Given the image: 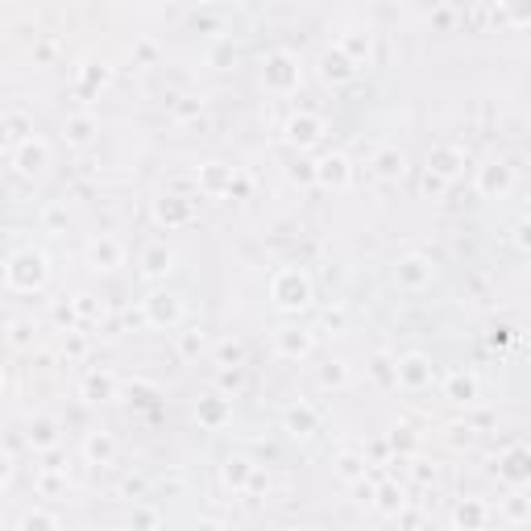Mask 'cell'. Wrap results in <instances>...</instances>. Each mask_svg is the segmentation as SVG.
Here are the masks:
<instances>
[{"label":"cell","instance_id":"7","mask_svg":"<svg viewBox=\"0 0 531 531\" xmlns=\"http://www.w3.org/2000/svg\"><path fill=\"white\" fill-rule=\"evenodd\" d=\"M515 191V166L502 158H490L486 166H477V196L486 199H507Z\"/></svg>","mask_w":531,"mask_h":531},{"label":"cell","instance_id":"22","mask_svg":"<svg viewBox=\"0 0 531 531\" xmlns=\"http://www.w3.org/2000/svg\"><path fill=\"white\" fill-rule=\"evenodd\" d=\"M315 428H320V412H315L312 403H291L287 412H282V432L287 436H312Z\"/></svg>","mask_w":531,"mask_h":531},{"label":"cell","instance_id":"47","mask_svg":"<svg viewBox=\"0 0 531 531\" xmlns=\"http://www.w3.org/2000/svg\"><path fill=\"white\" fill-rule=\"evenodd\" d=\"M120 499H129V502H141V499H146V477H137V473H133V477H125V482H120Z\"/></svg>","mask_w":531,"mask_h":531},{"label":"cell","instance_id":"54","mask_svg":"<svg viewBox=\"0 0 531 531\" xmlns=\"http://www.w3.org/2000/svg\"><path fill=\"white\" fill-rule=\"evenodd\" d=\"M133 523H146V527H154V523H163V519H158L154 510H137V515H133Z\"/></svg>","mask_w":531,"mask_h":531},{"label":"cell","instance_id":"19","mask_svg":"<svg viewBox=\"0 0 531 531\" xmlns=\"http://www.w3.org/2000/svg\"><path fill=\"white\" fill-rule=\"evenodd\" d=\"M369 171H374V179H382V183H399L403 174H407V154H403L399 146H378L374 158H369Z\"/></svg>","mask_w":531,"mask_h":531},{"label":"cell","instance_id":"37","mask_svg":"<svg viewBox=\"0 0 531 531\" xmlns=\"http://www.w3.org/2000/svg\"><path fill=\"white\" fill-rule=\"evenodd\" d=\"M494 17H502L507 25L523 30V25H531V0H499V9H494Z\"/></svg>","mask_w":531,"mask_h":531},{"label":"cell","instance_id":"27","mask_svg":"<svg viewBox=\"0 0 531 531\" xmlns=\"http://www.w3.org/2000/svg\"><path fill=\"white\" fill-rule=\"evenodd\" d=\"M84 461L87 465H112V461H117V436L112 432H87L84 436Z\"/></svg>","mask_w":531,"mask_h":531},{"label":"cell","instance_id":"51","mask_svg":"<svg viewBox=\"0 0 531 531\" xmlns=\"http://www.w3.org/2000/svg\"><path fill=\"white\" fill-rule=\"evenodd\" d=\"M199 112H204V104H199V100H179V104H174V117H199Z\"/></svg>","mask_w":531,"mask_h":531},{"label":"cell","instance_id":"28","mask_svg":"<svg viewBox=\"0 0 531 531\" xmlns=\"http://www.w3.org/2000/svg\"><path fill=\"white\" fill-rule=\"evenodd\" d=\"M112 84V66L109 63H84L79 66V75H75V96H96L100 87H109Z\"/></svg>","mask_w":531,"mask_h":531},{"label":"cell","instance_id":"23","mask_svg":"<svg viewBox=\"0 0 531 531\" xmlns=\"http://www.w3.org/2000/svg\"><path fill=\"white\" fill-rule=\"evenodd\" d=\"M96 133H100V120L92 117V112H79V117L63 120V141L71 150H87V146L96 141Z\"/></svg>","mask_w":531,"mask_h":531},{"label":"cell","instance_id":"15","mask_svg":"<svg viewBox=\"0 0 531 531\" xmlns=\"http://www.w3.org/2000/svg\"><path fill=\"white\" fill-rule=\"evenodd\" d=\"M358 71H361V66L353 63V58H349L341 46H332V50H324V55H320V79H324V84H332V87L353 84V79H358Z\"/></svg>","mask_w":531,"mask_h":531},{"label":"cell","instance_id":"52","mask_svg":"<svg viewBox=\"0 0 531 531\" xmlns=\"http://www.w3.org/2000/svg\"><path fill=\"white\" fill-rule=\"evenodd\" d=\"M432 25H436L440 33H448V30H453V9H436V13H432Z\"/></svg>","mask_w":531,"mask_h":531},{"label":"cell","instance_id":"31","mask_svg":"<svg viewBox=\"0 0 531 531\" xmlns=\"http://www.w3.org/2000/svg\"><path fill=\"white\" fill-rule=\"evenodd\" d=\"M245 358H250V349H245L241 336H220L217 345H212V361L217 366H245Z\"/></svg>","mask_w":531,"mask_h":531},{"label":"cell","instance_id":"24","mask_svg":"<svg viewBox=\"0 0 531 531\" xmlns=\"http://www.w3.org/2000/svg\"><path fill=\"white\" fill-rule=\"evenodd\" d=\"M407 507V490L394 482V477H382L378 490H374V510L382 519H399V510Z\"/></svg>","mask_w":531,"mask_h":531},{"label":"cell","instance_id":"29","mask_svg":"<svg viewBox=\"0 0 531 531\" xmlns=\"http://www.w3.org/2000/svg\"><path fill=\"white\" fill-rule=\"evenodd\" d=\"M30 448L33 453H50V448H58V423L50 420V415H38V420L30 423Z\"/></svg>","mask_w":531,"mask_h":531},{"label":"cell","instance_id":"39","mask_svg":"<svg viewBox=\"0 0 531 531\" xmlns=\"http://www.w3.org/2000/svg\"><path fill=\"white\" fill-rule=\"evenodd\" d=\"M33 336H38V324H33V320H25V315L9 320V345L17 349V353H25V349L33 345Z\"/></svg>","mask_w":531,"mask_h":531},{"label":"cell","instance_id":"1","mask_svg":"<svg viewBox=\"0 0 531 531\" xmlns=\"http://www.w3.org/2000/svg\"><path fill=\"white\" fill-rule=\"evenodd\" d=\"M46 279H50V258L42 250H17L4 266V287L17 295H33L42 291Z\"/></svg>","mask_w":531,"mask_h":531},{"label":"cell","instance_id":"30","mask_svg":"<svg viewBox=\"0 0 531 531\" xmlns=\"http://www.w3.org/2000/svg\"><path fill=\"white\" fill-rule=\"evenodd\" d=\"M369 378L378 382L382 391H399V358H391V353H374V361H369Z\"/></svg>","mask_w":531,"mask_h":531},{"label":"cell","instance_id":"21","mask_svg":"<svg viewBox=\"0 0 531 531\" xmlns=\"http://www.w3.org/2000/svg\"><path fill=\"white\" fill-rule=\"evenodd\" d=\"M120 391V382L112 369H92V374H84V382H79V394H84L87 403H112Z\"/></svg>","mask_w":531,"mask_h":531},{"label":"cell","instance_id":"33","mask_svg":"<svg viewBox=\"0 0 531 531\" xmlns=\"http://www.w3.org/2000/svg\"><path fill=\"white\" fill-rule=\"evenodd\" d=\"M30 137H33V120L22 117V112H4V150H17Z\"/></svg>","mask_w":531,"mask_h":531},{"label":"cell","instance_id":"6","mask_svg":"<svg viewBox=\"0 0 531 531\" xmlns=\"http://www.w3.org/2000/svg\"><path fill=\"white\" fill-rule=\"evenodd\" d=\"M9 163L22 179H38V174L50 171V141H42V137L22 141L17 150H9Z\"/></svg>","mask_w":531,"mask_h":531},{"label":"cell","instance_id":"13","mask_svg":"<svg viewBox=\"0 0 531 531\" xmlns=\"http://www.w3.org/2000/svg\"><path fill=\"white\" fill-rule=\"evenodd\" d=\"M274 349H279V358H287V361H304L315 349V328H295V324L279 328V332H274Z\"/></svg>","mask_w":531,"mask_h":531},{"label":"cell","instance_id":"35","mask_svg":"<svg viewBox=\"0 0 531 531\" xmlns=\"http://www.w3.org/2000/svg\"><path fill=\"white\" fill-rule=\"evenodd\" d=\"M366 473H369V465H366V456H361V453L345 448V453L336 456V477H341V482H349V486H353V482H361Z\"/></svg>","mask_w":531,"mask_h":531},{"label":"cell","instance_id":"46","mask_svg":"<svg viewBox=\"0 0 531 531\" xmlns=\"http://www.w3.org/2000/svg\"><path fill=\"white\" fill-rule=\"evenodd\" d=\"M345 324H349V312H345V307H341V304H336V307H328V312L324 315H320V328H324V332H345Z\"/></svg>","mask_w":531,"mask_h":531},{"label":"cell","instance_id":"8","mask_svg":"<svg viewBox=\"0 0 531 531\" xmlns=\"http://www.w3.org/2000/svg\"><path fill=\"white\" fill-rule=\"evenodd\" d=\"M328 133L324 117H315V112H295L291 120H287V129H282V137H287V146H295V150H312V146H320Z\"/></svg>","mask_w":531,"mask_h":531},{"label":"cell","instance_id":"41","mask_svg":"<svg viewBox=\"0 0 531 531\" xmlns=\"http://www.w3.org/2000/svg\"><path fill=\"white\" fill-rule=\"evenodd\" d=\"M33 527L58 531V527H63V519H58V515H50V510H25L22 519H17V531H33Z\"/></svg>","mask_w":531,"mask_h":531},{"label":"cell","instance_id":"26","mask_svg":"<svg viewBox=\"0 0 531 531\" xmlns=\"http://www.w3.org/2000/svg\"><path fill=\"white\" fill-rule=\"evenodd\" d=\"M445 399L456 403V407L477 403V378L469 374V369H448L445 374Z\"/></svg>","mask_w":531,"mask_h":531},{"label":"cell","instance_id":"49","mask_svg":"<svg viewBox=\"0 0 531 531\" xmlns=\"http://www.w3.org/2000/svg\"><path fill=\"white\" fill-rule=\"evenodd\" d=\"M486 341H490V349H507L510 341H515V328H510V324H494Z\"/></svg>","mask_w":531,"mask_h":531},{"label":"cell","instance_id":"43","mask_svg":"<svg viewBox=\"0 0 531 531\" xmlns=\"http://www.w3.org/2000/svg\"><path fill=\"white\" fill-rule=\"evenodd\" d=\"M71 315H75L79 324H92V320H100V304L92 295H75V299H71Z\"/></svg>","mask_w":531,"mask_h":531},{"label":"cell","instance_id":"2","mask_svg":"<svg viewBox=\"0 0 531 531\" xmlns=\"http://www.w3.org/2000/svg\"><path fill=\"white\" fill-rule=\"evenodd\" d=\"M270 304L279 312H304L312 304V279L304 274V266H279L270 274Z\"/></svg>","mask_w":531,"mask_h":531},{"label":"cell","instance_id":"5","mask_svg":"<svg viewBox=\"0 0 531 531\" xmlns=\"http://www.w3.org/2000/svg\"><path fill=\"white\" fill-rule=\"evenodd\" d=\"M141 320H146L150 328H166V332H171V328L183 324V299H179L174 291L146 295V299H141Z\"/></svg>","mask_w":531,"mask_h":531},{"label":"cell","instance_id":"42","mask_svg":"<svg viewBox=\"0 0 531 531\" xmlns=\"http://www.w3.org/2000/svg\"><path fill=\"white\" fill-rule=\"evenodd\" d=\"M448 179L445 174H436V171H428V166H423V179H420V191H423V199H440L448 191Z\"/></svg>","mask_w":531,"mask_h":531},{"label":"cell","instance_id":"53","mask_svg":"<svg viewBox=\"0 0 531 531\" xmlns=\"http://www.w3.org/2000/svg\"><path fill=\"white\" fill-rule=\"evenodd\" d=\"M415 477L428 486V482H436V469H428V461H415Z\"/></svg>","mask_w":531,"mask_h":531},{"label":"cell","instance_id":"4","mask_svg":"<svg viewBox=\"0 0 531 531\" xmlns=\"http://www.w3.org/2000/svg\"><path fill=\"white\" fill-rule=\"evenodd\" d=\"M432 282H436V266L428 253H403V258L394 261V287H399L403 295H423Z\"/></svg>","mask_w":531,"mask_h":531},{"label":"cell","instance_id":"20","mask_svg":"<svg viewBox=\"0 0 531 531\" xmlns=\"http://www.w3.org/2000/svg\"><path fill=\"white\" fill-rule=\"evenodd\" d=\"M196 420L204 423V428H212V432H220V428L233 420V399L220 391H208L204 399L196 403Z\"/></svg>","mask_w":531,"mask_h":531},{"label":"cell","instance_id":"44","mask_svg":"<svg viewBox=\"0 0 531 531\" xmlns=\"http://www.w3.org/2000/svg\"><path fill=\"white\" fill-rule=\"evenodd\" d=\"M42 228L46 233H66V208L63 204H46L42 208Z\"/></svg>","mask_w":531,"mask_h":531},{"label":"cell","instance_id":"11","mask_svg":"<svg viewBox=\"0 0 531 531\" xmlns=\"http://www.w3.org/2000/svg\"><path fill=\"white\" fill-rule=\"evenodd\" d=\"M154 220L166 228H183L196 220V199L179 196V191H166L163 199H154Z\"/></svg>","mask_w":531,"mask_h":531},{"label":"cell","instance_id":"34","mask_svg":"<svg viewBox=\"0 0 531 531\" xmlns=\"http://www.w3.org/2000/svg\"><path fill=\"white\" fill-rule=\"evenodd\" d=\"M336 46H341V50H345V55L353 58L358 66H369V55H374V38H369V33L353 30V33H345V38H341Z\"/></svg>","mask_w":531,"mask_h":531},{"label":"cell","instance_id":"38","mask_svg":"<svg viewBox=\"0 0 531 531\" xmlns=\"http://www.w3.org/2000/svg\"><path fill=\"white\" fill-rule=\"evenodd\" d=\"M217 391L237 399L245 391V366H217Z\"/></svg>","mask_w":531,"mask_h":531},{"label":"cell","instance_id":"10","mask_svg":"<svg viewBox=\"0 0 531 531\" xmlns=\"http://www.w3.org/2000/svg\"><path fill=\"white\" fill-rule=\"evenodd\" d=\"M174 250L166 245V241H150L146 250H141V258H137V274L146 282H158V279H171L174 274Z\"/></svg>","mask_w":531,"mask_h":531},{"label":"cell","instance_id":"17","mask_svg":"<svg viewBox=\"0 0 531 531\" xmlns=\"http://www.w3.org/2000/svg\"><path fill=\"white\" fill-rule=\"evenodd\" d=\"M253 473H258V465H253L245 453H228L225 461H220V482H225V490H233V494H245Z\"/></svg>","mask_w":531,"mask_h":531},{"label":"cell","instance_id":"36","mask_svg":"<svg viewBox=\"0 0 531 531\" xmlns=\"http://www.w3.org/2000/svg\"><path fill=\"white\" fill-rule=\"evenodd\" d=\"M315 382H320L324 391H345L349 382H353V374H349L345 361H324V366H320V374H315Z\"/></svg>","mask_w":531,"mask_h":531},{"label":"cell","instance_id":"45","mask_svg":"<svg viewBox=\"0 0 531 531\" xmlns=\"http://www.w3.org/2000/svg\"><path fill=\"white\" fill-rule=\"evenodd\" d=\"M66 469H46L42 465V473H38V490H42V494H46V499H50V494H58V490H63L66 486Z\"/></svg>","mask_w":531,"mask_h":531},{"label":"cell","instance_id":"3","mask_svg":"<svg viewBox=\"0 0 531 531\" xmlns=\"http://www.w3.org/2000/svg\"><path fill=\"white\" fill-rule=\"evenodd\" d=\"M299 58L291 50H270V55L261 58V87L270 92V96H295L299 92Z\"/></svg>","mask_w":531,"mask_h":531},{"label":"cell","instance_id":"14","mask_svg":"<svg viewBox=\"0 0 531 531\" xmlns=\"http://www.w3.org/2000/svg\"><path fill=\"white\" fill-rule=\"evenodd\" d=\"M87 261H92V270L112 274L125 266V245L117 237H109V233H100V237L87 241Z\"/></svg>","mask_w":531,"mask_h":531},{"label":"cell","instance_id":"40","mask_svg":"<svg viewBox=\"0 0 531 531\" xmlns=\"http://www.w3.org/2000/svg\"><path fill=\"white\" fill-rule=\"evenodd\" d=\"M204 349H208V336L199 332V328H187V332H179V358H183V361L204 358Z\"/></svg>","mask_w":531,"mask_h":531},{"label":"cell","instance_id":"12","mask_svg":"<svg viewBox=\"0 0 531 531\" xmlns=\"http://www.w3.org/2000/svg\"><path fill=\"white\" fill-rule=\"evenodd\" d=\"M315 183L328 187V191H349L353 187V163H349L345 154H324L315 163Z\"/></svg>","mask_w":531,"mask_h":531},{"label":"cell","instance_id":"16","mask_svg":"<svg viewBox=\"0 0 531 531\" xmlns=\"http://www.w3.org/2000/svg\"><path fill=\"white\" fill-rule=\"evenodd\" d=\"M499 477L510 486H527L531 482V448L527 445H510L499 456Z\"/></svg>","mask_w":531,"mask_h":531},{"label":"cell","instance_id":"48","mask_svg":"<svg viewBox=\"0 0 531 531\" xmlns=\"http://www.w3.org/2000/svg\"><path fill=\"white\" fill-rule=\"evenodd\" d=\"M502 519L507 523H527L531 519V502L527 499H510L507 510H502Z\"/></svg>","mask_w":531,"mask_h":531},{"label":"cell","instance_id":"56","mask_svg":"<svg viewBox=\"0 0 531 531\" xmlns=\"http://www.w3.org/2000/svg\"><path fill=\"white\" fill-rule=\"evenodd\" d=\"M204 4H225V0H204Z\"/></svg>","mask_w":531,"mask_h":531},{"label":"cell","instance_id":"25","mask_svg":"<svg viewBox=\"0 0 531 531\" xmlns=\"http://www.w3.org/2000/svg\"><path fill=\"white\" fill-rule=\"evenodd\" d=\"M428 171L445 174L448 183H456L461 171H465V150H461V146H436V150L428 154Z\"/></svg>","mask_w":531,"mask_h":531},{"label":"cell","instance_id":"57","mask_svg":"<svg viewBox=\"0 0 531 531\" xmlns=\"http://www.w3.org/2000/svg\"><path fill=\"white\" fill-rule=\"evenodd\" d=\"M527 217H531V208H527Z\"/></svg>","mask_w":531,"mask_h":531},{"label":"cell","instance_id":"18","mask_svg":"<svg viewBox=\"0 0 531 531\" xmlns=\"http://www.w3.org/2000/svg\"><path fill=\"white\" fill-rule=\"evenodd\" d=\"M199 191H204V196H212V199L233 196V191H237V171H233V166H225V163L199 166Z\"/></svg>","mask_w":531,"mask_h":531},{"label":"cell","instance_id":"55","mask_svg":"<svg viewBox=\"0 0 531 531\" xmlns=\"http://www.w3.org/2000/svg\"><path fill=\"white\" fill-rule=\"evenodd\" d=\"M84 349H87V341H84V336H75V341H71V358H79Z\"/></svg>","mask_w":531,"mask_h":531},{"label":"cell","instance_id":"9","mask_svg":"<svg viewBox=\"0 0 531 531\" xmlns=\"http://www.w3.org/2000/svg\"><path fill=\"white\" fill-rule=\"evenodd\" d=\"M436 382V366L428 353H403L399 358V391H428Z\"/></svg>","mask_w":531,"mask_h":531},{"label":"cell","instance_id":"50","mask_svg":"<svg viewBox=\"0 0 531 531\" xmlns=\"http://www.w3.org/2000/svg\"><path fill=\"white\" fill-rule=\"evenodd\" d=\"M515 245H519L523 253H531V217L519 220V228H515Z\"/></svg>","mask_w":531,"mask_h":531},{"label":"cell","instance_id":"32","mask_svg":"<svg viewBox=\"0 0 531 531\" xmlns=\"http://www.w3.org/2000/svg\"><path fill=\"white\" fill-rule=\"evenodd\" d=\"M448 523H453V527H486V523H490V507L482 499H465L461 507L453 510V519H448Z\"/></svg>","mask_w":531,"mask_h":531}]
</instances>
